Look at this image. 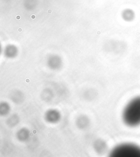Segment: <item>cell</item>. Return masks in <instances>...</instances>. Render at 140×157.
<instances>
[{
	"label": "cell",
	"mask_w": 140,
	"mask_h": 157,
	"mask_svg": "<svg viewBox=\"0 0 140 157\" xmlns=\"http://www.w3.org/2000/svg\"><path fill=\"white\" fill-rule=\"evenodd\" d=\"M123 121L131 128L140 125V96L134 98L125 106L123 112Z\"/></svg>",
	"instance_id": "cell-1"
},
{
	"label": "cell",
	"mask_w": 140,
	"mask_h": 157,
	"mask_svg": "<svg viewBox=\"0 0 140 157\" xmlns=\"http://www.w3.org/2000/svg\"><path fill=\"white\" fill-rule=\"evenodd\" d=\"M113 157H140V146L132 144H124L116 146L112 151Z\"/></svg>",
	"instance_id": "cell-2"
}]
</instances>
